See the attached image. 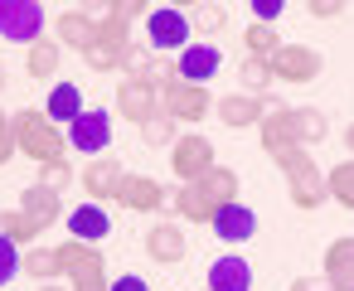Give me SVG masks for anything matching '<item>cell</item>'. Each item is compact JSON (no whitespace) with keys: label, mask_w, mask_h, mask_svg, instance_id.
<instances>
[{"label":"cell","mask_w":354,"mask_h":291,"mask_svg":"<svg viewBox=\"0 0 354 291\" xmlns=\"http://www.w3.org/2000/svg\"><path fill=\"white\" fill-rule=\"evenodd\" d=\"M10 131H15V156H25V160H35V165L68 160V156H64L68 136H64V126H54V122L44 117V107H20V112H10Z\"/></svg>","instance_id":"cell-1"},{"label":"cell","mask_w":354,"mask_h":291,"mask_svg":"<svg viewBox=\"0 0 354 291\" xmlns=\"http://www.w3.org/2000/svg\"><path fill=\"white\" fill-rule=\"evenodd\" d=\"M272 160H277V170L286 175V194H291V204H296L301 214H315V209L330 204L325 175H320V165L306 156V146H291V151H281V156H272Z\"/></svg>","instance_id":"cell-2"},{"label":"cell","mask_w":354,"mask_h":291,"mask_svg":"<svg viewBox=\"0 0 354 291\" xmlns=\"http://www.w3.org/2000/svg\"><path fill=\"white\" fill-rule=\"evenodd\" d=\"M54 257H59V276H68V291H107V257H102V247H88V243H73V238H64L59 247H54Z\"/></svg>","instance_id":"cell-3"},{"label":"cell","mask_w":354,"mask_h":291,"mask_svg":"<svg viewBox=\"0 0 354 291\" xmlns=\"http://www.w3.org/2000/svg\"><path fill=\"white\" fill-rule=\"evenodd\" d=\"M189 44H194L189 15L180 6H151V15H146V49L165 54V59H180Z\"/></svg>","instance_id":"cell-4"},{"label":"cell","mask_w":354,"mask_h":291,"mask_svg":"<svg viewBox=\"0 0 354 291\" xmlns=\"http://www.w3.org/2000/svg\"><path fill=\"white\" fill-rule=\"evenodd\" d=\"M131 44H136V39H131V25L117 20V15H102L93 44L83 49V64H88L93 73H122V59H127Z\"/></svg>","instance_id":"cell-5"},{"label":"cell","mask_w":354,"mask_h":291,"mask_svg":"<svg viewBox=\"0 0 354 291\" xmlns=\"http://www.w3.org/2000/svg\"><path fill=\"white\" fill-rule=\"evenodd\" d=\"M267 68H272V83H315L320 73H325V54L320 49H310V44H286L281 39V49L267 59Z\"/></svg>","instance_id":"cell-6"},{"label":"cell","mask_w":354,"mask_h":291,"mask_svg":"<svg viewBox=\"0 0 354 291\" xmlns=\"http://www.w3.org/2000/svg\"><path fill=\"white\" fill-rule=\"evenodd\" d=\"M214 165H218V160H214V141H209V136H199V131L175 136V146H170L175 185H199V180H204V170H214Z\"/></svg>","instance_id":"cell-7"},{"label":"cell","mask_w":354,"mask_h":291,"mask_svg":"<svg viewBox=\"0 0 354 291\" xmlns=\"http://www.w3.org/2000/svg\"><path fill=\"white\" fill-rule=\"evenodd\" d=\"M0 39L10 44H35L44 39V6L39 0H0Z\"/></svg>","instance_id":"cell-8"},{"label":"cell","mask_w":354,"mask_h":291,"mask_svg":"<svg viewBox=\"0 0 354 291\" xmlns=\"http://www.w3.org/2000/svg\"><path fill=\"white\" fill-rule=\"evenodd\" d=\"M160 112L180 126V122H209L214 117V93L209 88H189V83H175L160 93Z\"/></svg>","instance_id":"cell-9"},{"label":"cell","mask_w":354,"mask_h":291,"mask_svg":"<svg viewBox=\"0 0 354 291\" xmlns=\"http://www.w3.org/2000/svg\"><path fill=\"white\" fill-rule=\"evenodd\" d=\"M68 146L73 151H83V156H107V146H112V117L102 112V107H83V117L68 126Z\"/></svg>","instance_id":"cell-10"},{"label":"cell","mask_w":354,"mask_h":291,"mask_svg":"<svg viewBox=\"0 0 354 291\" xmlns=\"http://www.w3.org/2000/svg\"><path fill=\"white\" fill-rule=\"evenodd\" d=\"M175 64H180V83H189V88H209V78H218V68H223V49L209 44V39H194Z\"/></svg>","instance_id":"cell-11"},{"label":"cell","mask_w":354,"mask_h":291,"mask_svg":"<svg viewBox=\"0 0 354 291\" xmlns=\"http://www.w3.org/2000/svg\"><path fill=\"white\" fill-rule=\"evenodd\" d=\"M160 112V93L151 88V83H141V78H122L117 83V117H127V122H151Z\"/></svg>","instance_id":"cell-12"},{"label":"cell","mask_w":354,"mask_h":291,"mask_svg":"<svg viewBox=\"0 0 354 291\" xmlns=\"http://www.w3.org/2000/svg\"><path fill=\"white\" fill-rule=\"evenodd\" d=\"M122 175H127V170H122V160H117V156H97V160H88V165H83L78 185H83L88 204H102V199H117Z\"/></svg>","instance_id":"cell-13"},{"label":"cell","mask_w":354,"mask_h":291,"mask_svg":"<svg viewBox=\"0 0 354 291\" xmlns=\"http://www.w3.org/2000/svg\"><path fill=\"white\" fill-rule=\"evenodd\" d=\"M165 199H170V189L151 175H122V185H117V204L131 214H156Z\"/></svg>","instance_id":"cell-14"},{"label":"cell","mask_w":354,"mask_h":291,"mask_svg":"<svg viewBox=\"0 0 354 291\" xmlns=\"http://www.w3.org/2000/svg\"><path fill=\"white\" fill-rule=\"evenodd\" d=\"M146 257H151V262H165V267L185 262V257H189V238H185V228L170 223V218H160V223L146 233Z\"/></svg>","instance_id":"cell-15"},{"label":"cell","mask_w":354,"mask_h":291,"mask_svg":"<svg viewBox=\"0 0 354 291\" xmlns=\"http://www.w3.org/2000/svg\"><path fill=\"white\" fill-rule=\"evenodd\" d=\"M214 117L228 126V131H248L267 117V97H248V93H233V97H218L214 102Z\"/></svg>","instance_id":"cell-16"},{"label":"cell","mask_w":354,"mask_h":291,"mask_svg":"<svg viewBox=\"0 0 354 291\" xmlns=\"http://www.w3.org/2000/svg\"><path fill=\"white\" fill-rule=\"evenodd\" d=\"M20 214H25L39 233H49V228L64 218V194H54V189H44V185H30V189H20Z\"/></svg>","instance_id":"cell-17"},{"label":"cell","mask_w":354,"mask_h":291,"mask_svg":"<svg viewBox=\"0 0 354 291\" xmlns=\"http://www.w3.org/2000/svg\"><path fill=\"white\" fill-rule=\"evenodd\" d=\"M209 228H214L223 243H248V238L257 233V214L238 199V204H223V209L214 214V223H209Z\"/></svg>","instance_id":"cell-18"},{"label":"cell","mask_w":354,"mask_h":291,"mask_svg":"<svg viewBox=\"0 0 354 291\" xmlns=\"http://www.w3.org/2000/svg\"><path fill=\"white\" fill-rule=\"evenodd\" d=\"M68 233H73V243L97 247V243L112 233V218H107V209H102V204H78V209L68 214Z\"/></svg>","instance_id":"cell-19"},{"label":"cell","mask_w":354,"mask_h":291,"mask_svg":"<svg viewBox=\"0 0 354 291\" xmlns=\"http://www.w3.org/2000/svg\"><path fill=\"white\" fill-rule=\"evenodd\" d=\"M204 291H252V267H248V257H238V252L214 257L209 286H204Z\"/></svg>","instance_id":"cell-20"},{"label":"cell","mask_w":354,"mask_h":291,"mask_svg":"<svg viewBox=\"0 0 354 291\" xmlns=\"http://www.w3.org/2000/svg\"><path fill=\"white\" fill-rule=\"evenodd\" d=\"M44 117L54 122V126H73L78 117H83V93H78V83H54L49 88V97H44Z\"/></svg>","instance_id":"cell-21"},{"label":"cell","mask_w":354,"mask_h":291,"mask_svg":"<svg viewBox=\"0 0 354 291\" xmlns=\"http://www.w3.org/2000/svg\"><path fill=\"white\" fill-rule=\"evenodd\" d=\"M170 199H175L180 223H214V214H218V204H214L199 185H175V189H170Z\"/></svg>","instance_id":"cell-22"},{"label":"cell","mask_w":354,"mask_h":291,"mask_svg":"<svg viewBox=\"0 0 354 291\" xmlns=\"http://www.w3.org/2000/svg\"><path fill=\"white\" fill-rule=\"evenodd\" d=\"M59 64H64V49H59V39H35V44L25 49V78H35V83H49V78H59Z\"/></svg>","instance_id":"cell-23"},{"label":"cell","mask_w":354,"mask_h":291,"mask_svg":"<svg viewBox=\"0 0 354 291\" xmlns=\"http://www.w3.org/2000/svg\"><path fill=\"white\" fill-rule=\"evenodd\" d=\"M54 30H59V49H78V54H83V49L93 44V35H97V20H93L88 10H64Z\"/></svg>","instance_id":"cell-24"},{"label":"cell","mask_w":354,"mask_h":291,"mask_svg":"<svg viewBox=\"0 0 354 291\" xmlns=\"http://www.w3.org/2000/svg\"><path fill=\"white\" fill-rule=\"evenodd\" d=\"M185 15H189V30L204 35L209 44L228 30V6H214V0H194V6H185Z\"/></svg>","instance_id":"cell-25"},{"label":"cell","mask_w":354,"mask_h":291,"mask_svg":"<svg viewBox=\"0 0 354 291\" xmlns=\"http://www.w3.org/2000/svg\"><path fill=\"white\" fill-rule=\"evenodd\" d=\"M291 136H296V146H320L330 136L325 112L320 107H291Z\"/></svg>","instance_id":"cell-26"},{"label":"cell","mask_w":354,"mask_h":291,"mask_svg":"<svg viewBox=\"0 0 354 291\" xmlns=\"http://www.w3.org/2000/svg\"><path fill=\"white\" fill-rule=\"evenodd\" d=\"M199 189L223 209V204H238V189H243V180H238V170H228V165H214V170H204V180H199Z\"/></svg>","instance_id":"cell-27"},{"label":"cell","mask_w":354,"mask_h":291,"mask_svg":"<svg viewBox=\"0 0 354 291\" xmlns=\"http://www.w3.org/2000/svg\"><path fill=\"white\" fill-rule=\"evenodd\" d=\"M20 272L35 276L39 286H44V281H59V257H54V247H25V252H20Z\"/></svg>","instance_id":"cell-28"},{"label":"cell","mask_w":354,"mask_h":291,"mask_svg":"<svg viewBox=\"0 0 354 291\" xmlns=\"http://www.w3.org/2000/svg\"><path fill=\"white\" fill-rule=\"evenodd\" d=\"M325 267V281H339V276H354V238H335L320 257Z\"/></svg>","instance_id":"cell-29"},{"label":"cell","mask_w":354,"mask_h":291,"mask_svg":"<svg viewBox=\"0 0 354 291\" xmlns=\"http://www.w3.org/2000/svg\"><path fill=\"white\" fill-rule=\"evenodd\" d=\"M325 189H330V199H335L339 209H354V156L339 160V165L325 175Z\"/></svg>","instance_id":"cell-30"},{"label":"cell","mask_w":354,"mask_h":291,"mask_svg":"<svg viewBox=\"0 0 354 291\" xmlns=\"http://www.w3.org/2000/svg\"><path fill=\"white\" fill-rule=\"evenodd\" d=\"M0 238L15 243V247H30V243L39 238V228H35L20 209H0Z\"/></svg>","instance_id":"cell-31"},{"label":"cell","mask_w":354,"mask_h":291,"mask_svg":"<svg viewBox=\"0 0 354 291\" xmlns=\"http://www.w3.org/2000/svg\"><path fill=\"white\" fill-rule=\"evenodd\" d=\"M243 49H248V59H272L281 49V35L272 25H248L243 30Z\"/></svg>","instance_id":"cell-32"},{"label":"cell","mask_w":354,"mask_h":291,"mask_svg":"<svg viewBox=\"0 0 354 291\" xmlns=\"http://www.w3.org/2000/svg\"><path fill=\"white\" fill-rule=\"evenodd\" d=\"M238 83H243V93H248V97H262V93L272 88V68H267V59H243Z\"/></svg>","instance_id":"cell-33"},{"label":"cell","mask_w":354,"mask_h":291,"mask_svg":"<svg viewBox=\"0 0 354 291\" xmlns=\"http://www.w3.org/2000/svg\"><path fill=\"white\" fill-rule=\"evenodd\" d=\"M141 83H151L156 93H165V88H175L180 83V64L175 59H165V54H151V64H146V78Z\"/></svg>","instance_id":"cell-34"},{"label":"cell","mask_w":354,"mask_h":291,"mask_svg":"<svg viewBox=\"0 0 354 291\" xmlns=\"http://www.w3.org/2000/svg\"><path fill=\"white\" fill-rule=\"evenodd\" d=\"M136 131H141V141H146V146H156V151L175 146V122H170L165 112H156V117H151V122H141Z\"/></svg>","instance_id":"cell-35"},{"label":"cell","mask_w":354,"mask_h":291,"mask_svg":"<svg viewBox=\"0 0 354 291\" xmlns=\"http://www.w3.org/2000/svg\"><path fill=\"white\" fill-rule=\"evenodd\" d=\"M39 170H44V175H39V185H44V189H54V194H64V189L73 185V165H68V160H54V165H39Z\"/></svg>","instance_id":"cell-36"},{"label":"cell","mask_w":354,"mask_h":291,"mask_svg":"<svg viewBox=\"0 0 354 291\" xmlns=\"http://www.w3.org/2000/svg\"><path fill=\"white\" fill-rule=\"evenodd\" d=\"M15 276H20V247L0 238V286H10Z\"/></svg>","instance_id":"cell-37"},{"label":"cell","mask_w":354,"mask_h":291,"mask_svg":"<svg viewBox=\"0 0 354 291\" xmlns=\"http://www.w3.org/2000/svg\"><path fill=\"white\" fill-rule=\"evenodd\" d=\"M146 64H151V49L146 44H131L127 59H122V78H146Z\"/></svg>","instance_id":"cell-38"},{"label":"cell","mask_w":354,"mask_h":291,"mask_svg":"<svg viewBox=\"0 0 354 291\" xmlns=\"http://www.w3.org/2000/svg\"><path fill=\"white\" fill-rule=\"evenodd\" d=\"M15 160V131H10V112H0V170Z\"/></svg>","instance_id":"cell-39"},{"label":"cell","mask_w":354,"mask_h":291,"mask_svg":"<svg viewBox=\"0 0 354 291\" xmlns=\"http://www.w3.org/2000/svg\"><path fill=\"white\" fill-rule=\"evenodd\" d=\"M306 10H310L315 20H339V15H344V0H306Z\"/></svg>","instance_id":"cell-40"},{"label":"cell","mask_w":354,"mask_h":291,"mask_svg":"<svg viewBox=\"0 0 354 291\" xmlns=\"http://www.w3.org/2000/svg\"><path fill=\"white\" fill-rule=\"evenodd\" d=\"M281 15V0H252V25H272Z\"/></svg>","instance_id":"cell-41"},{"label":"cell","mask_w":354,"mask_h":291,"mask_svg":"<svg viewBox=\"0 0 354 291\" xmlns=\"http://www.w3.org/2000/svg\"><path fill=\"white\" fill-rule=\"evenodd\" d=\"M107 291H151V286H146L136 272H122V276H112V281H107Z\"/></svg>","instance_id":"cell-42"},{"label":"cell","mask_w":354,"mask_h":291,"mask_svg":"<svg viewBox=\"0 0 354 291\" xmlns=\"http://www.w3.org/2000/svg\"><path fill=\"white\" fill-rule=\"evenodd\" d=\"M330 291H354V276H339V281H325Z\"/></svg>","instance_id":"cell-43"},{"label":"cell","mask_w":354,"mask_h":291,"mask_svg":"<svg viewBox=\"0 0 354 291\" xmlns=\"http://www.w3.org/2000/svg\"><path fill=\"white\" fill-rule=\"evenodd\" d=\"M286 291H315V281H306V276H296V281H291Z\"/></svg>","instance_id":"cell-44"},{"label":"cell","mask_w":354,"mask_h":291,"mask_svg":"<svg viewBox=\"0 0 354 291\" xmlns=\"http://www.w3.org/2000/svg\"><path fill=\"white\" fill-rule=\"evenodd\" d=\"M344 146H349V156H354V122L344 126Z\"/></svg>","instance_id":"cell-45"},{"label":"cell","mask_w":354,"mask_h":291,"mask_svg":"<svg viewBox=\"0 0 354 291\" xmlns=\"http://www.w3.org/2000/svg\"><path fill=\"white\" fill-rule=\"evenodd\" d=\"M6 83H10V68H6V64H0V93H6Z\"/></svg>","instance_id":"cell-46"},{"label":"cell","mask_w":354,"mask_h":291,"mask_svg":"<svg viewBox=\"0 0 354 291\" xmlns=\"http://www.w3.org/2000/svg\"><path fill=\"white\" fill-rule=\"evenodd\" d=\"M39 291H68V286H59V281H44V286H39Z\"/></svg>","instance_id":"cell-47"}]
</instances>
